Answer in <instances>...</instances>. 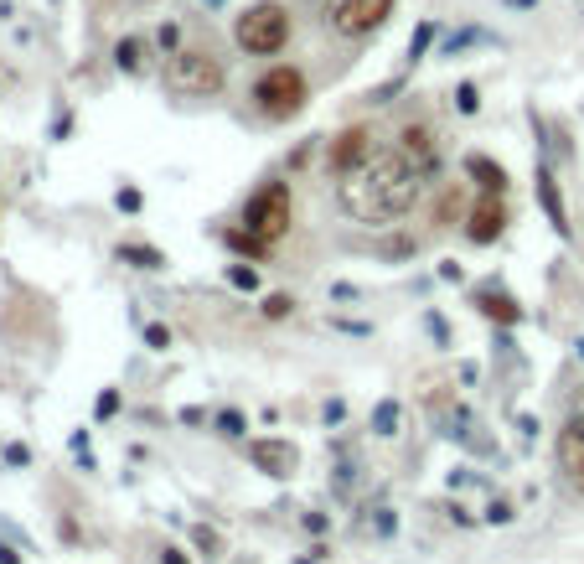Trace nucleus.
<instances>
[{
  "instance_id": "nucleus-21",
  "label": "nucleus",
  "mask_w": 584,
  "mask_h": 564,
  "mask_svg": "<svg viewBox=\"0 0 584 564\" xmlns=\"http://www.w3.org/2000/svg\"><path fill=\"white\" fill-rule=\"evenodd\" d=\"M228 285L254 295V290H259V270H254V264H228Z\"/></svg>"
},
{
  "instance_id": "nucleus-13",
  "label": "nucleus",
  "mask_w": 584,
  "mask_h": 564,
  "mask_svg": "<svg viewBox=\"0 0 584 564\" xmlns=\"http://www.w3.org/2000/svg\"><path fill=\"white\" fill-rule=\"evenodd\" d=\"M398 140H404V156L429 176V171H435V135H429L424 125H404V135H398Z\"/></svg>"
},
{
  "instance_id": "nucleus-30",
  "label": "nucleus",
  "mask_w": 584,
  "mask_h": 564,
  "mask_svg": "<svg viewBox=\"0 0 584 564\" xmlns=\"http://www.w3.org/2000/svg\"><path fill=\"white\" fill-rule=\"evenodd\" d=\"M156 42H161V52L171 57V52L181 47V26H176V21H166V26H161V32H156Z\"/></svg>"
},
{
  "instance_id": "nucleus-7",
  "label": "nucleus",
  "mask_w": 584,
  "mask_h": 564,
  "mask_svg": "<svg viewBox=\"0 0 584 564\" xmlns=\"http://www.w3.org/2000/svg\"><path fill=\"white\" fill-rule=\"evenodd\" d=\"M249 461L264 471V477H274V482H285V477H295V466H300V451L290 440H280V435H259V440H249Z\"/></svg>"
},
{
  "instance_id": "nucleus-5",
  "label": "nucleus",
  "mask_w": 584,
  "mask_h": 564,
  "mask_svg": "<svg viewBox=\"0 0 584 564\" xmlns=\"http://www.w3.org/2000/svg\"><path fill=\"white\" fill-rule=\"evenodd\" d=\"M254 99L264 114H274V120H285V114H295L305 104V73L280 63V68H269L259 83H254Z\"/></svg>"
},
{
  "instance_id": "nucleus-41",
  "label": "nucleus",
  "mask_w": 584,
  "mask_h": 564,
  "mask_svg": "<svg viewBox=\"0 0 584 564\" xmlns=\"http://www.w3.org/2000/svg\"><path fill=\"white\" fill-rule=\"evenodd\" d=\"M569 420H579V425H584V389H579V399L569 404Z\"/></svg>"
},
{
  "instance_id": "nucleus-1",
  "label": "nucleus",
  "mask_w": 584,
  "mask_h": 564,
  "mask_svg": "<svg viewBox=\"0 0 584 564\" xmlns=\"http://www.w3.org/2000/svg\"><path fill=\"white\" fill-rule=\"evenodd\" d=\"M424 192V171L404 156V151H373L367 161H357L352 171L336 176V202L352 223L383 228L398 223L404 213H414V202Z\"/></svg>"
},
{
  "instance_id": "nucleus-2",
  "label": "nucleus",
  "mask_w": 584,
  "mask_h": 564,
  "mask_svg": "<svg viewBox=\"0 0 584 564\" xmlns=\"http://www.w3.org/2000/svg\"><path fill=\"white\" fill-rule=\"evenodd\" d=\"M166 88L171 94H181V99H207V94H218L223 88V63L212 57L207 47H176L171 57H166Z\"/></svg>"
},
{
  "instance_id": "nucleus-28",
  "label": "nucleus",
  "mask_w": 584,
  "mask_h": 564,
  "mask_svg": "<svg viewBox=\"0 0 584 564\" xmlns=\"http://www.w3.org/2000/svg\"><path fill=\"white\" fill-rule=\"evenodd\" d=\"M114 414H119V389H104L94 404V420H114Z\"/></svg>"
},
{
  "instance_id": "nucleus-35",
  "label": "nucleus",
  "mask_w": 584,
  "mask_h": 564,
  "mask_svg": "<svg viewBox=\"0 0 584 564\" xmlns=\"http://www.w3.org/2000/svg\"><path fill=\"white\" fill-rule=\"evenodd\" d=\"M181 425H207V409L202 404H187V409H181Z\"/></svg>"
},
{
  "instance_id": "nucleus-6",
  "label": "nucleus",
  "mask_w": 584,
  "mask_h": 564,
  "mask_svg": "<svg viewBox=\"0 0 584 564\" xmlns=\"http://www.w3.org/2000/svg\"><path fill=\"white\" fill-rule=\"evenodd\" d=\"M393 16V0H336L326 11V26L336 37H367Z\"/></svg>"
},
{
  "instance_id": "nucleus-33",
  "label": "nucleus",
  "mask_w": 584,
  "mask_h": 564,
  "mask_svg": "<svg viewBox=\"0 0 584 564\" xmlns=\"http://www.w3.org/2000/svg\"><path fill=\"white\" fill-rule=\"evenodd\" d=\"M331 326H336V332H352V337H367V332H373L367 321H342V316H331Z\"/></svg>"
},
{
  "instance_id": "nucleus-18",
  "label": "nucleus",
  "mask_w": 584,
  "mask_h": 564,
  "mask_svg": "<svg viewBox=\"0 0 584 564\" xmlns=\"http://www.w3.org/2000/svg\"><path fill=\"white\" fill-rule=\"evenodd\" d=\"M212 425H218V435H228V440H243L249 435V414L243 409H218L212 414Z\"/></svg>"
},
{
  "instance_id": "nucleus-4",
  "label": "nucleus",
  "mask_w": 584,
  "mask_h": 564,
  "mask_svg": "<svg viewBox=\"0 0 584 564\" xmlns=\"http://www.w3.org/2000/svg\"><path fill=\"white\" fill-rule=\"evenodd\" d=\"M233 42H238L243 52H254V57L285 52V42H290V11L280 6V0H259V6H249V11L238 16Z\"/></svg>"
},
{
  "instance_id": "nucleus-42",
  "label": "nucleus",
  "mask_w": 584,
  "mask_h": 564,
  "mask_svg": "<svg viewBox=\"0 0 584 564\" xmlns=\"http://www.w3.org/2000/svg\"><path fill=\"white\" fill-rule=\"evenodd\" d=\"M0 564H21V554H16L11 544H0Z\"/></svg>"
},
{
  "instance_id": "nucleus-45",
  "label": "nucleus",
  "mask_w": 584,
  "mask_h": 564,
  "mask_svg": "<svg viewBox=\"0 0 584 564\" xmlns=\"http://www.w3.org/2000/svg\"><path fill=\"white\" fill-rule=\"evenodd\" d=\"M207 6H223V0H207Z\"/></svg>"
},
{
  "instance_id": "nucleus-26",
  "label": "nucleus",
  "mask_w": 584,
  "mask_h": 564,
  "mask_svg": "<svg viewBox=\"0 0 584 564\" xmlns=\"http://www.w3.org/2000/svg\"><path fill=\"white\" fill-rule=\"evenodd\" d=\"M424 326H429V337H435V347H450V321L440 311H424Z\"/></svg>"
},
{
  "instance_id": "nucleus-44",
  "label": "nucleus",
  "mask_w": 584,
  "mask_h": 564,
  "mask_svg": "<svg viewBox=\"0 0 584 564\" xmlns=\"http://www.w3.org/2000/svg\"><path fill=\"white\" fill-rule=\"evenodd\" d=\"M295 564H316V559H295Z\"/></svg>"
},
{
  "instance_id": "nucleus-17",
  "label": "nucleus",
  "mask_w": 584,
  "mask_h": 564,
  "mask_svg": "<svg viewBox=\"0 0 584 564\" xmlns=\"http://www.w3.org/2000/svg\"><path fill=\"white\" fill-rule=\"evenodd\" d=\"M398 420H404V404H398V399H378L373 404V435L393 440L398 435Z\"/></svg>"
},
{
  "instance_id": "nucleus-3",
  "label": "nucleus",
  "mask_w": 584,
  "mask_h": 564,
  "mask_svg": "<svg viewBox=\"0 0 584 564\" xmlns=\"http://www.w3.org/2000/svg\"><path fill=\"white\" fill-rule=\"evenodd\" d=\"M290 218H295V197H290L285 182H264L249 202H243V233H254L269 249L290 233Z\"/></svg>"
},
{
  "instance_id": "nucleus-37",
  "label": "nucleus",
  "mask_w": 584,
  "mask_h": 564,
  "mask_svg": "<svg viewBox=\"0 0 584 564\" xmlns=\"http://www.w3.org/2000/svg\"><path fill=\"white\" fill-rule=\"evenodd\" d=\"M331 301H362L357 285H331Z\"/></svg>"
},
{
  "instance_id": "nucleus-15",
  "label": "nucleus",
  "mask_w": 584,
  "mask_h": 564,
  "mask_svg": "<svg viewBox=\"0 0 584 564\" xmlns=\"http://www.w3.org/2000/svg\"><path fill=\"white\" fill-rule=\"evenodd\" d=\"M114 254H119V264H135V270H145V275L166 270V254H161L156 244H119Z\"/></svg>"
},
{
  "instance_id": "nucleus-20",
  "label": "nucleus",
  "mask_w": 584,
  "mask_h": 564,
  "mask_svg": "<svg viewBox=\"0 0 584 564\" xmlns=\"http://www.w3.org/2000/svg\"><path fill=\"white\" fill-rule=\"evenodd\" d=\"M512 518H517V508H512L507 497H491V502H486V513H481V523H491V528H507Z\"/></svg>"
},
{
  "instance_id": "nucleus-32",
  "label": "nucleus",
  "mask_w": 584,
  "mask_h": 564,
  "mask_svg": "<svg viewBox=\"0 0 584 564\" xmlns=\"http://www.w3.org/2000/svg\"><path fill=\"white\" fill-rule=\"evenodd\" d=\"M300 523H305V533H316V539H321V533H331V518L326 513H305Z\"/></svg>"
},
{
  "instance_id": "nucleus-43",
  "label": "nucleus",
  "mask_w": 584,
  "mask_h": 564,
  "mask_svg": "<svg viewBox=\"0 0 584 564\" xmlns=\"http://www.w3.org/2000/svg\"><path fill=\"white\" fill-rule=\"evenodd\" d=\"M507 6H538V0H507Z\"/></svg>"
},
{
  "instance_id": "nucleus-10",
  "label": "nucleus",
  "mask_w": 584,
  "mask_h": 564,
  "mask_svg": "<svg viewBox=\"0 0 584 564\" xmlns=\"http://www.w3.org/2000/svg\"><path fill=\"white\" fill-rule=\"evenodd\" d=\"M471 306H476L481 316H491L497 326H517V321H522V306L512 301L502 285H476V290H471Z\"/></svg>"
},
{
  "instance_id": "nucleus-27",
  "label": "nucleus",
  "mask_w": 584,
  "mask_h": 564,
  "mask_svg": "<svg viewBox=\"0 0 584 564\" xmlns=\"http://www.w3.org/2000/svg\"><path fill=\"white\" fill-rule=\"evenodd\" d=\"M114 207H119V213H140V207H145L140 187H119V192H114Z\"/></svg>"
},
{
  "instance_id": "nucleus-8",
  "label": "nucleus",
  "mask_w": 584,
  "mask_h": 564,
  "mask_svg": "<svg viewBox=\"0 0 584 564\" xmlns=\"http://www.w3.org/2000/svg\"><path fill=\"white\" fill-rule=\"evenodd\" d=\"M507 228V207H502V192H481L471 218H466V239L471 244H497Z\"/></svg>"
},
{
  "instance_id": "nucleus-40",
  "label": "nucleus",
  "mask_w": 584,
  "mask_h": 564,
  "mask_svg": "<svg viewBox=\"0 0 584 564\" xmlns=\"http://www.w3.org/2000/svg\"><path fill=\"white\" fill-rule=\"evenodd\" d=\"M161 564H192V559L181 554V549H171V544H166V549H161Z\"/></svg>"
},
{
  "instance_id": "nucleus-9",
  "label": "nucleus",
  "mask_w": 584,
  "mask_h": 564,
  "mask_svg": "<svg viewBox=\"0 0 584 564\" xmlns=\"http://www.w3.org/2000/svg\"><path fill=\"white\" fill-rule=\"evenodd\" d=\"M367 156H373V130H367V125H347L342 135L331 140L326 166H331L336 176H342V171H352V166H357V161H367Z\"/></svg>"
},
{
  "instance_id": "nucleus-11",
  "label": "nucleus",
  "mask_w": 584,
  "mask_h": 564,
  "mask_svg": "<svg viewBox=\"0 0 584 564\" xmlns=\"http://www.w3.org/2000/svg\"><path fill=\"white\" fill-rule=\"evenodd\" d=\"M533 187H538V207H543V218L553 223V233H564L569 239V213H564V192H559V182H553V171L538 161V171H533Z\"/></svg>"
},
{
  "instance_id": "nucleus-39",
  "label": "nucleus",
  "mask_w": 584,
  "mask_h": 564,
  "mask_svg": "<svg viewBox=\"0 0 584 564\" xmlns=\"http://www.w3.org/2000/svg\"><path fill=\"white\" fill-rule=\"evenodd\" d=\"M517 430H522V440H533V435H538V430H543V425H538V420H533V414H517Z\"/></svg>"
},
{
  "instance_id": "nucleus-38",
  "label": "nucleus",
  "mask_w": 584,
  "mask_h": 564,
  "mask_svg": "<svg viewBox=\"0 0 584 564\" xmlns=\"http://www.w3.org/2000/svg\"><path fill=\"white\" fill-rule=\"evenodd\" d=\"M342 420H347V404L331 399V404H326V425H342Z\"/></svg>"
},
{
  "instance_id": "nucleus-29",
  "label": "nucleus",
  "mask_w": 584,
  "mask_h": 564,
  "mask_svg": "<svg viewBox=\"0 0 584 564\" xmlns=\"http://www.w3.org/2000/svg\"><path fill=\"white\" fill-rule=\"evenodd\" d=\"M481 42V32H476V26H471V32H455L450 42H445V57H455V52H466V47H476Z\"/></svg>"
},
{
  "instance_id": "nucleus-16",
  "label": "nucleus",
  "mask_w": 584,
  "mask_h": 564,
  "mask_svg": "<svg viewBox=\"0 0 584 564\" xmlns=\"http://www.w3.org/2000/svg\"><path fill=\"white\" fill-rule=\"evenodd\" d=\"M114 68L130 73V78H140L145 73V42L140 37H119L114 42Z\"/></svg>"
},
{
  "instance_id": "nucleus-24",
  "label": "nucleus",
  "mask_w": 584,
  "mask_h": 564,
  "mask_svg": "<svg viewBox=\"0 0 584 564\" xmlns=\"http://www.w3.org/2000/svg\"><path fill=\"white\" fill-rule=\"evenodd\" d=\"M455 109H460V114H476V109H481V88H476V83H460V88H455Z\"/></svg>"
},
{
  "instance_id": "nucleus-34",
  "label": "nucleus",
  "mask_w": 584,
  "mask_h": 564,
  "mask_svg": "<svg viewBox=\"0 0 584 564\" xmlns=\"http://www.w3.org/2000/svg\"><path fill=\"white\" fill-rule=\"evenodd\" d=\"M440 280H445V285H460V280H466V270H460L455 259H445V264H440Z\"/></svg>"
},
{
  "instance_id": "nucleus-25",
  "label": "nucleus",
  "mask_w": 584,
  "mask_h": 564,
  "mask_svg": "<svg viewBox=\"0 0 584 564\" xmlns=\"http://www.w3.org/2000/svg\"><path fill=\"white\" fill-rule=\"evenodd\" d=\"M140 337H145V347H150V352H166V347H171V326H161V321H150V326H145V332H140Z\"/></svg>"
},
{
  "instance_id": "nucleus-19",
  "label": "nucleus",
  "mask_w": 584,
  "mask_h": 564,
  "mask_svg": "<svg viewBox=\"0 0 584 564\" xmlns=\"http://www.w3.org/2000/svg\"><path fill=\"white\" fill-rule=\"evenodd\" d=\"M192 544H197L207 559H218V554H223V533L207 528V523H192Z\"/></svg>"
},
{
  "instance_id": "nucleus-36",
  "label": "nucleus",
  "mask_w": 584,
  "mask_h": 564,
  "mask_svg": "<svg viewBox=\"0 0 584 564\" xmlns=\"http://www.w3.org/2000/svg\"><path fill=\"white\" fill-rule=\"evenodd\" d=\"M32 461V451H26V445H6V466H26Z\"/></svg>"
},
{
  "instance_id": "nucleus-23",
  "label": "nucleus",
  "mask_w": 584,
  "mask_h": 564,
  "mask_svg": "<svg viewBox=\"0 0 584 564\" xmlns=\"http://www.w3.org/2000/svg\"><path fill=\"white\" fill-rule=\"evenodd\" d=\"M290 311H295V295H285V290L264 295V316H269V321H285Z\"/></svg>"
},
{
  "instance_id": "nucleus-31",
  "label": "nucleus",
  "mask_w": 584,
  "mask_h": 564,
  "mask_svg": "<svg viewBox=\"0 0 584 564\" xmlns=\"http://www.w3.org/2000/svg\"><path fill=\"white\" fill-rule=\"evenodd\" d=\"M373 528H378V539H393V533H398V513H393V508H378Z\"/></svg>"
},
{
  "instance_id": "nucleus-12",
  "label": "nucleus",
  "mask_w": 584,
  "mask_h": 564,
  "mask_svg": "<svg viewBox=\"0 0 584 564\" xmlns=\"http://www.w3.org/2000/svg\"><path fill=\"white\" fill-rule=\"evenodd\" d=\"M559 466L569 471V482L584 492V425L579 420H569L559 430Z\"/></svg>"
},
{
  "instance_id": "nucleus-22",
  "label": "nucleus",
  "mask_w": 584,
  "mask_h": 564,
  "mask_svg": "<svg viewBox=\"0 0 584 564\" xmlns=\"http://www.w3.org/2000/svg\"><path fill=\"white\" fill-rule=\"evenodd\" d=\"M435 37H440V26H435V21H419V32L409 37V57H414V63L429 52V42H435Z\"/></svg>"
},
{
  "instance_id": "nucleus-14",
  "label": "nucleus",
  "mask_w": 584,
  "mask_h": 564,
  "mask_svg": "<svg viewBox=\"0 0 584 564\" xmlns=\"http://www.w3.org/2000/svg\"><path fill=\"white\" fill-rule=\"evenodd\" d=\"M466 176L481 192H507V166L491 161V156H466Z\"/></svg>"
}]
</instances>
